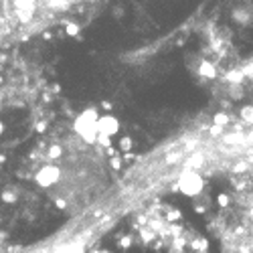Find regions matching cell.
Returning <instances> with one entry per match:
<instances>
[{
	"label": "cell",
	"instance_id": "cell-1",
	"mask_svg": "<svg viewBox=\"0 0 253 253\" xmlns=\"http://www.w3.org/2000/svg\"><path fill=\"white\" fill-rule=\"evenodd\" d=\"M33 91V71L27 63L6 51H0V110L25 101Z\"/></svg>",
	"mask_w": 253,
	"mask_h": 253
},
{
	"label": "cell",
	"instance_id": "cell-2",
	"mask_svg": "<svg viewBox=\"0 0 253 253\" xmlns=\"http://www.w3.org/2000/svg\"><path fill=\"white\" fill-rule=\"evenodd\" d=\"M10 43H12V39H10V33H8L6 23H4V18H2V10H0V47L10 45Z\"/></svg>",
	"mask_w": 253,
	"mask_h": 253
},
{
	"label": "cell",
	"instance_id": "cell-3",
	"mask_svg": "<svg viewBox=\"0 0 253 253\" xmlns=\"http://www.w3.org/2000/svg\"><path fill=\"white\" fill-rule=\"evenodd\" d=\"M79 2H83V0H79Z\"/></svg>",
	"mask_w": 253,
	"mask_h": 253
}]
</instances>
